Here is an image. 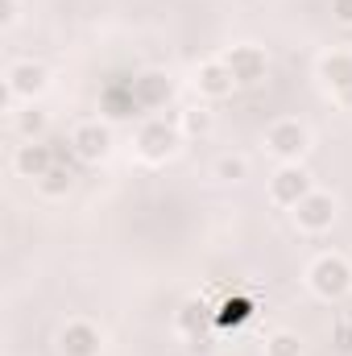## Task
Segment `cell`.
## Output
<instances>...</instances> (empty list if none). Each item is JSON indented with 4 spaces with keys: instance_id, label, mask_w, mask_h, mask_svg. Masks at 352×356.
<instances>
[{
    "instance_id": "cell-1",
    "label": "cell",
    "mask_w": 352,
    "mask_h": 356,
    "mask_svg": "<svg viewBox=\"0 0 352 356\" xmlns=\"http://www.w3.org/2000/svg\"><path fill=\"white\" fill-rule=\"evenodd\" d=\"M307 286H311L315 298H323V302H340V298L352 290V261L349 257H340V253H323V257H315L311 269H307Z\"/></svg>"
},
{
    "instance_id": "cell-2",
    "label": "cell",
    "mask_w": 352,
    "mask_h": 356,
    "mask_svg": "<svg viewBox=\"0 0 352 356\" xmlns=\"http://www.w3.org/2000/svg\"><path fill=\"white\" fill-rule=\"evenodd\" d=\"M178 145H182V129L178 124H166L162 116H154V120H145L141 129H137V154H141V162H166V158H175Z\"/></svg>"
},
{
    "instance_id": "cell-3",
    "label": "cell",
    "mask_w": 352,
    "mask_h": 356,
    "mask_svg": "<svg viewBox=\"0 0 352 356\" xmlns=\"http://www.w3.org/2000/svg\"><path fill=\"white\" fill-rule=\"evenodd\" d=\"M265 149L278 162H303V154L311 149V133L303 120H273L265 129Z\"/></svg>"
},
{
    "instance_id": "cell-4",
    "label": "cell",
    "mask_w": 352,
    "mask_h": 356,
    "mask_svg": "<svg viewBox=\"0 0 352 356\" xmlns=\"http://www.w3.org/2000/svg\"><path fill=\"white\" fill-rule=\"evenodd\" d=\"M311 191H315V182H311V175H307L298 162H282V166L269 175V199L282 203V207H298Z\"/></svg>"
},
{
    "instance_id": "cell-5",
    "label": "cell",
    "mask_w": 352,
    "mask_h": 356,
    "mask_svg": "<svg viewBox=\"0 0 352 356\" xmlns=\"http://www.w3.org/2000/svg\"><path fill=\"white\" fill-rule=\"evenodd\" d=\"M50 83V75H46V67L42 63H33V58H21V63H13L8 67V75H4V99L13 104V99H38L42 91Z\"/></svg>"
},
{
    "instance_id": "cell-6",
    "label": "cell",
    "mask_w": 352,
    "mask_h": 356,
    "mask_svg": "<svg viewBox=\"0 0 352 356\" xmlns=\"http://www.w3.org/2000/svg\"><path fill=\"white\" fill-rule=\"evenodd\" d=\"M224 67L232 71L237 88H253V83H262V79H265V71H269V58H265L262 46H253V42H241V46H232V50L224 54Z\"/></svg>"
},
{
    "instance_id": "cell-7",
    "label": "cell",
    "mask_w": 352,
    "mask_h": 356,
    "mask_svg": "<svg viewBox=\"0 0 352 356\" xmlns=\"http://www.w3.org/2000/svg\"><path fill=\"white\" fill-rule=\"evenodd\" d=\"M294 211V224L303 228V232H328L332 224H336V195H328V191H311L298 207H290Z\"/></svg>"
},
{
    "instance_id": "cell-8",
    "label": "cell",
    "mask_w": 352,
    "mask_h": 356,
    "mask_svg": "<svg viewBox=\"0 0 352 356\" xmlns=\"http://www.w3.org/2000/svg\"><path fill=\"white\" fill-rule=\"evenodd\" d=\"M71 154L79 158V162H104L108 154H112V129L108 124H99V120H88V124H79L75 133H71Z\"/></svg>"
},
{
    "instance_id": "cell-9",
    "label": "cell",
    "mask_w": 352,
    "mask_h": 356,
    "mask_svg": "<svg viewBox=\"0 0 352 356\" xmlns=\"http://www.w3.org/2000/svg\"><path fill=\"white\" fill-rule=\"evenodd\" d=\"M58 353L63 356H99L104 353V336H99V327L88 323V319H71L58 332Z\"/></svg>"
},
{
    "instance_id": "cell-10",
    "label": "cell",
    "mask_w": 352,
    "mask_h": 356,
    "mask_svg": "<svg viewBox=\"0 0 352 356\" xmlns=\"http://www.w3.org/2000/svg\"><path fill=\"white\" fill-rule=\"evenodd\" d=\"M319 79L340 104H352V54L349 50H332L319 58Z\"/></svg>"
},
{
    "instance_id": "cell-11",
    "label": "cell",
    "mask_w": 352,
    "mask_h": 356,
    "mask_svg": "<svg viewBox=\"0 0 352 356\" xmlns=\"http://www.w3.org/2000/svg\"><path fill=\"white\" fill-rule=\"evenodd\" d=\"M195 88H199V95H207V99H224V95H232L237 79H232V71L224 67V58H207V63H199V71H195Z\"/></svg>"
},
{
    "instance_id": "cell-12",
    "label": "cell",
    "mask_w": 352,
    "mask_h": 356,
    "mask_svg": "<svg viewBox=\"0 0 352 356\" xmlns=\"http://www.w3.org/2000/svg\"><path fill=\"white\" fill-rule=\"evenodd\" d=\"M54 162H58L54 149L42 145V141H25V145H17V154H13V170H17L21 178H33V182L46 175Z\"/></svg>"
},
{
    "instance_id": "cell-13",
    "label": "cell",
    "mask_w": 352,
    "mask_h": 356,
    "mask_svg": "<svg viewBox=\"0 0 352 356\" xmlns=\"http://www.w3.org/2000/svg\"><path fill=\"white\" fill-rule=\"evenodd\" d=\"M170 91H175V83L162 75V71H141L137 79H133V104L137 108H162L166 99H170Z\"/></svg>"
},
{
    "instance_id": "cell-14",
    "label": "cell",
    "mask_w": 352,
    "mask_h": 356,
    "mask_svg": "<svg viewBox=\"0 0 352 356\" xmlns=\"http://www.w3.org/2000/svg\"><path fill=\"white\" fill-rule=\"evenodd\" d=\"M178 332H182V336H191V332H211V311H207L203 298H186V302L178 307Z\"/></svg>"
},
{
    "instance_id": "cell-15",
    "label": "cell",
    "mask_w": 352,
    "mask_h": 356,
    "mask_svg": "<svg viewBox=\"0 0 352 356\" xmlns=\"http://www.w3.org/2000/svg\"><path fill=\"white\" fill-rule=\"evenodd\" d=\"M71 186H75V170H71L67 162H54V166H50L46 175L38 178V191H42L46 199H63V195H67Z\"/></svg>"
},
{
    "instance_id": "cell-16",
    "label": "cell",
    "mask_w": 352,
    "mask_h": 356,
    "mask_svg": "<svg viewBox=\"0 0 352 356\" xmlns=\"http://www.w3.org/2000/svg\"><path fill=\"white\" fill-rule=\"evenodd\" d=\"M13 124H17V133H21L25 141H42V133H46V112L29 104L25 112H13Z\"/></svg>"
},
{
    "instance_id": "cell-17",
    "label": "cell",
    "mask_w": 352,
    "mask_h": 356,
    "mask_svg": "<svg viewBox=\"0 0 352 356\" xmlns=\"http://www.w3.org/2000/svg\"><path fill=\"white\" fill-rule=\"evenodd\" d=\"M211 124H216V116H211L207 108H186V112L178 116L182 137H207V133H211Z\"/></svg>"
},
{
    "instance_id": "cell-18",
    "label": "cell",
    "mask_w": 352,
    "mask_h": 356,
    "mask_svg": "<svg viewBox=\"0 0 352 356\" xmlns=\"http://www.w3.org/2000/svg\"><path fill=\"white\" fill-rule=\"evenodd\" d=\"M211 175L220 178V182H241V178H249V158H241V154H220L216 166H211Z\"/></svg>"
},
{
    "instance_id": "cell-19",
    "label": "cell",
    "mask_w": 352,
    "mask_h": 356,
    "mask_svg": "<svg viewBox=\"0 0 352 356\" xmlns=\"http://www.w3.org/2000/svg\"><path fill=\"white\" fill-rule=\"evenodd\" d=\"M265 356H303V340L294 332H273L265 340Z\"/></svg>"
},
{
    "instance_id": "cell-20",
    "label": "cell",
    "mask_w": 352,
    "mask_h": 356,
    "mask_svg": "<svg viewBox=\"0 0 352 356\" xmlns=\"http://www.w3.org/2000/svg\"><path fill=\"white\" fill-rule=\"evenodd\" d=\"M216 353V336L211 332H191L186 336V356H211Z\"/></svg>"
},
{
    "instance_id": "cell-21",
    "label": "cell",
    "mask_w": 352,
    "mask_h": 356,
    "mask_svg": "<svg viewBox=\"0 0 352 356\" xmlns=\"http://www.w3.org/2000/svg\"><path fill=\"white\" fill-rule=\"evenodd\" d=\"M21 21V0H0V29H13Z\"/></svg>"
},
{
    "instance_id": "cell-22",
    "label": "cell",
    "mask_w": 352,
    "mask_h": 356,
    "mask_svg": "<svg viewBox=\"0 0 352 356\" xmlns=\"http://www.w3.org/2000/svg\"><path fill=\"white\" fill-rule=\"evenodd\" d=\"M332 17L340 25H352V0H332Z\"/></svg>"
},
{
    "instance_id": "cell-23",
    "label": "cell",
    "mask_w": 352,
    "mask_h": 356,
    "mask_svg": "<svg viewBox=\"0 0 352 356\" xmlns=\"http://www.w3.org/2000/svg\"><path fill=\"white\" fill-rule=\"evenodd\" d=\"M336 344H340V353H352V323L336 327Z\"/></svg>"
}]
</instances>
